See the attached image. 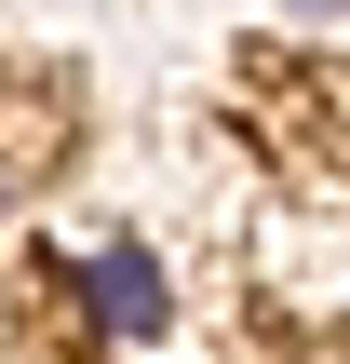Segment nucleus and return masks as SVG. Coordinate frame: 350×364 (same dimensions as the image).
Listing matches in <instances>:
<instances>
[{"label": "nucleus", "mask_w": 350, "mask_h": 364, "mask_svg": "<svg viewBox=\"0 0 350 364\" xmlns=\"http://www.w3.org/2000/svg\"><path fill=\"white\" fill-rule=\"evenodd\" d=\"M81 297H94V324H108V338H162V270H148L135 243H108V257L81 270Z\"/></svg>", "instance_id": "obj_1"}]
</instances>
